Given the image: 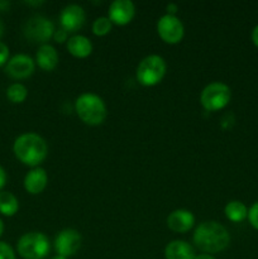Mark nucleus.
<instances>
[{"mask_svg": "<svg viewBox=\"0 0 258 259\" xmlns=\"http://www.w3.org/2000/svg\"><path fill=\"white\" fill-rule=\"evenodd\" d=\"M195 225V217L190 210L177 209L174 210L167 217V227L169 230L179 234H185L192 229Z\"/></svg>", "mask_w": 258, "mask_h": 259, "instance_id": "obj_13", "label": "nucleus"}, {"mask_svg": "<svg viewBox=\"0 0 258 259\" xmlns=\"http://www.w3.org/2000/svg\"><path fill=\"white\" fill-rule=\"evenodd\" d=\"M248 222L249 224L254 228L255 230H258V201H255L252 206L248 209Z\"/></svg>", "mask_w": 258, "mask_h": 259, "instance_id": "obj_22", "label": "nucleus"}, {"mask_svg": "<svg viewBox=\"0 0 258 259\" xmlns=\"http://www.w3.org/2000/svg\"><path fill=\"white\" fill-rule=\"evenodd\" d=\"M82 237L80 232L72 228H66L61 230L55 239V249L57 255L68 258L75 255L81 248Z\"/></svg>", "mask_w": 258, "mask_h": 259, "instance_id": "obj_9", "label": "nucleus"}, {"mask_svg": "<svg viewBox=\"0 0 258 259\" xmlns=\"http://www.w3.org/2000/svg\"><path fill=\"white\" fill-rule=\"evenodd\" d=\"M224 214L230 222L240 223L248 218V207L239 200H232L225 205Z\"/></svg>", "mask_w": 258, "mask_h": 259, "instance_id": "obj_18", "label": "nucleus"}, {"mask_svg": "<svg viewBox=\"0 0 258 259\" xmlns=\"http://www.w3.org/2000/svg\"><path fill=\"white\" fill-rule=\"evenodd\" d=\"M68 53L76 58H86L93 53V43L88 37L81 34L72 35L66 43Z\"/></svg>", "mask_w": 258, "mask_h": 259, "instance_id": "obj_16", "label": "nucleus"}, {"mask_svg": "<svg viewBox=\"0 0 258 259\" xmlns=\"http://www.w3.org/2000/svg\"><path fill=\"white\" fill-rule=\"evenodd\" d=\"M0 259H15L14 250L5 242H0Z\"/></svg>", "mask_w": 258, "mask_h": 259, "instance_id": "obj_23", "label": "nucleus"}, {"mask_svg": "<svg viewBox=\"0 0 258 259\" xmlns=\"http://www.w3.org/2000/svg\"><path fill=\"white\" fill-rule=\"evenodd\" d=\"M250 38H252L253 45H254L255 47L258 48V24L255 25L254 28H253V30H252V35H250Z\"/></svg>", "mask_w": 258, "mask_h": 259, "instance_id": "obj_28", "label": "nucleus"}, {"mask_svg": "<svg viewBox=\"0 0 258 259\" xmlns=\"http://www.w3.org/2000/svg\"><path fill=\"white\" fill-rule=\"evenodd\" d=\"M28 96V90L23 83L14 82L7 89V98L13 104L24 103Z\"/></svg>", "mask_w": 258, "mask_h": 259, "instance_id": "obj_20", "label": "nucleus"}, {"mask_svg": "<svg viewBox=\"0 0 258 259\" xmlns=\"http://www.w3.org/2000/svg\"><path fill=\"white\" fill-rule=\"evenodd\" d=\"M51 259H67V258L62 257V255H55V257H52Z\"/></svg>", "mask_w": 258, "mask_h": 259, "instance_id": "obj_34", "label": "nucleus"}, {"mask_svg": "<svg viewBox=\"0 0 258 259\" xmlns=\"http://www.w3.org/2000/svg\"><path fill=\"white\" fill-rule=\"evenodd\" d=\"M136 15V5L131 0H114L108 10V18L115 25L129 24Z\"/></svg>", "mask_w": 258, "mask_h": 259, "instance_id": "obj_12", "label": "nucleus"}, {"mask_svg": "<svg viewBox=\"0 0 258 259\" xmlns=\"http://www.w3.org/2000/svg\"><path fill=\"white\" fill-rule=\"evenodd\" d=\"M24 189L30 195H39L45 191L48 184V175L42 167L32 168L24 177Z\"/></svg>", "mask_w": 258, "mask_h": 259, "instance_id": "obj_14", "label": "nucleus"}, {"mask_svg": "<svg viewBox=\"0 0 258 259\" xmlns=\"http://www.w3.org/2000/svg\"><path fill=\"white\" fill-rule=\"evenodd\" d=\"M34 61L40 70L46 71V72H51V71L55 70L58 65V53L53 46H39L37 53H35Z\"/></svg>", "mask_w": 258, "mask_h": 259, "instance_id": "obj_15", "label": "nucleus"}, {"mask_svg": "<svg viewBox=\"0 0 258 259\" xmlns=\"http://www.w3.org/2000/svg\"><path fill=\"white\" fill-rule=\"evenodd\" d=\"M113 27V23L110 22L108 17H99L94 20L93 23V33L98 37H104V35L109 34Z\"/></svg>", "mask_w": 258, "mask_h": 259, "instance_id": "obj_21", "label": "nucleus"}, {"mask_svg": "<svg viewBox=\"0 0 258 259\" xmlns=\"http://www.w3.org/2000/svg\"><path fill=\"white\" fill-rule=\"evenodd\" d=\"M34 70L35 61L30 56L23 53L13 56L5 65V73L14 80H24L30 77L34 73Z\"/></svg>", "mask_w": 258, "mask_h": 259, "instance_id": "obj_10", "label": "nucleus"}, {"mask_svg": "<svg viewBox=\"0 0 258 259\" xmlns=\"http://www.w3.org/2000/svg\"><path fill=\"white\" fill-rule=\"evenodd\" d=\"M3 34H4V23L0 19V38L3 37Z\"/></svg>", "mask_w": 258, "mask_h": 259, "instance_id": "obj_31", "label": "nucleus"}, {"mask_svg": "<svg viewBox=\"0 0 258 259\" xmlns=\"http://www.w3.org/2000/svg\"><path fill=\"white\" fill-rule=\"evenodd\" d=\"M195 247L202 253L215 254L227 249L230 244V234L227 228L218 222H202L192 235Z\"/></svg>", "mask_w": 258, "mask_h": 259, "instance_id": "obj_1", "label": "nucleus"}, {"mask_svg": "<svg viewBox=\"0 0 258 259\" xmlns=\"http://www.w3.org/2000/svg\"><path fill=\"white\" fill-rule=\"evenodd\" d=\"M13 152L18 161L32 168L39 167L47 158L48 146L45 139L37 133L20 134L13 144Z\"/></svg>", "mask_w": 258, "mask_h": 259, "instance_id": "obj_2", "label": "nucleus"}, {"mask_svg": "<svg viewBox=\"0 0 258 259\" xmlns=\"http://www.w3.org/2000/svg\"><path fill=\"white\" fill-rule=\"evenodd\" d=\"M5 184H7V172H5V169L0 166V191H3Z\"/></svg>", "mask_w": 258, "mask_h": 259, "instance_id": "obj_27", "label": "nucleus"}, {"mask_svg": "<svg viewBox=\"0 0 258 259\" xmlns=\"http://www.w3.org/2000/svg\"><path fill=\"white\" fill-rule=\"evenodd\" d=\"M3 233H4V223H3V220L0 219V237L3 235Z\"/></svg>", "mask_w": 258, "mask_h": 259, "instance_id": "obj_32", "label": "nucleus"}, {"mask_svg": "<svg viewBox=\"0 0 258 259\" xmlns=\"http://www.w3.org/2000/svg\"><path fill=\"white\" fill-rule=\"evenodd\" d=\"M9 61V47L0 40V67L5 66Z\"/></svg>", "mask_w": 258, "mask_h": 259, "instance_id": "obj_24", "label": "nucleus"}, {"mask_svg": "<svg viewBox=\"0 0 258 259\" xmlns=\"http://www.w3.org/2000/svg\"><path fill=\"white\" fill-rule=\"evenodd\" d=\"M196 254L190 243L185 240H172L164 248L166 259H195Z\"/></svg>", "mask_w": 258, "mask_h": 259, "instance_id": "obj_17", "label": "nucleus"}, {"mask_svg": "<svg viewBox=\"0 0 258 259\" xmlns=\"http://www.w3.org/2000/svg\"><path fill=\"white\" fill-rule=\"evenodd\" d=\"M28 5H40L43 4V2H27Z\"/></svg>", "mask_w": 258, "mask_h": 259, "instance_id": "obj_33", "label": "nucleus"}, {"mask_svg": "<svg viewBox=\"0 0 258 259\" xmlns=\"http://www.w3.org/2000/svg\"><path fill=\"white\" fill-rule=\"evenodd\" d=\"M75 111L83 123L91 126L103 124L108 116L105 101L93 93H83L76 99Z\"/></svg>", "mask_w": 258, "mask_h": 259, "instance_id": "obj_3", "label": "nucleus"}, {"mask_svg": "<svg viewBox=\"0 0 258 259\" xmlns=\"http://www.w3.org/2000/svg\"><path fill=\"white\" fill-rule=\"evenodd\" d=\"M195 259H215V257L212 254H207V253H200L195 257Z\"/></svg>", "mask_w": 258, "mask_h": 259, "instance_id": "obj_29", "label": "nucleus"}, {"mask_svg": "<svg viewBox=\"0 0 258 259\" xmlns=\"http://www.w3.org/2000/svg\"><path fill=\"white\" fill-rule=\"evenodd\" d=\"M232 99V90L229 86L220 81L209 83L205 86L200 95V104L206 111L223 110Z\"/></svg>", "mask_w": 258, "mask_h": 259, "instance_id": "obj_6", "label": "nucleus"}, {"mask_svg": "<svg viewBox=\"0 0 258 259\" xmlns=\"http://www.w3.org/2000/svg\"><path fill=\"white\" fill-rule=\"evenodd\" d=\"M167 65L163 57L159 55H149L139 62L136 71V78L142 86L152 88L163 80Z\"/></svg>", "mask_w": 258, "mask_h": 259, "instance_id": "obj_4", "label": "nucleus"}, {"mask_svg": "<svg viewBox=\"0 0 258 259\" xmlns=\"http://www.w3.org/2000/svg\"><path fill=\"white\" fill-rule=\"evenodd\" d=\"M19 210V201L10 191H0V214L4 217H14Z\"/></svg>", "mask_w": 258, "mask_h": 259, "instance_id": "obj_19", "label": "nucleus"}, {"mask_svg": "<svg viewBox=\"0 0 258 259\" xmlns=\"http://www.w3.org/2000/svg\"><path fill=\"white\" fill-rule=\"evenodd\" d=\"M55 24L43 15H33L23 24V34L29 42L48 45V40L55 34Z\"/></svg>", "mask_w": 258, "mask_h": 259, "instance_id": "obj_7", "label": "nucleus"}, {"mask_svg": "<svg viewBox=\"0 0 258 259\" xmlns=\"http://www.w3.org/2000/svg\"><path fill=\"white\" fill-rule=\"evenodd\" d=\"M157 33L167 45H177L184 38L185 28L179 17L164 14L157 22Z\"/></svg>", "mask_w": 258, "mask_h": 259, "instance_id": "obj_8", "label": "nucleus"}, {"mask_svg": "<svg viewBox=\"0 0 258 259\" xmlns=\"http://www.w3.org/2000/svg\"><path fill=\"white\" fill-rule=\"evenodd\" d=\"M166 14L168 15H176V13L179 12V5L176 3H169L166 7Z\"/></svg>", "mask_w": 258, "mask_h": 259, "instance_id": "obj_26", "label": "nucleus"}, {"mask_svg": "<svg viewBox=\"0 0 258 259\" xmlns=\"http://www.w3.org/2000/svg\"><path fill=\"white\" fill-rule=\"evenodd\" d=\"M50 240L40 232L22 235L17 243V252L23 259H45L50 253Z\"/></svg>", "mask_w": 258, "mask_h": 259, "instance_id": "obj_5", "label": "nucleus"}, {"mask_svg": "<svg viewBox=\"0 0 258 259\" xmlns=\"http://www.w3.org/2000/svg\"><path fill=\"white\" fill-rule=\"evenodd\" d=\"M86 20V13L81 5L68 4L60 14V24L67 33H75L83 27Z\"/></svg>", "mask_w": 258, "mask_h": 259, "instance_id": "obj_11", "label": "nucleus"}, {"mask_svg": "<svg viewBox=\"0 0 258 259\" xmlns=\"http://www.w3.org/2000/svg\"><path fill=\"white\" fill-rule=\"evenodd\" d=\"M8 8H9V3L8 2H2V0H0V10H7Z\"/></svg>", "mask_w": 258, "mask_h": 259, "instance_id": "obj_30", "label": "nucleus"}, {"mask_svg": "<svg viewBox=\"0 0 258 259\" xmlns=\"http://www.w3.org/2000/svg\"><path fill=\"white\" fill-rule=\"evenodd\" d=\"M53 39H55L56 43H60V45H62V43H67L68 40V33L66 32V30H63L62 28H60V29H56L55 30V34H53Z\"/></svg>", "mask_w": 258, "mask_h": 259, "instance_id": "obj_25", "label": "nucleus"}]
</instances>
